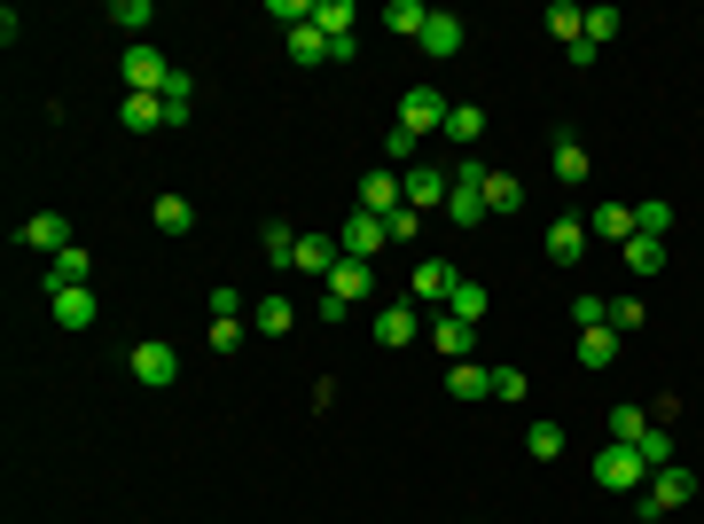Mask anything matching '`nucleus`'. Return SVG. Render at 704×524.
<instances>
[{
	"instance_id": "obj_1",
	"label": "nucleus",
	"mask_w": 704,
	"mask_h": 524,
	"mask_svg": "<svg viewBox=\"0 0 704 524\" xmlns=\"http://www.w3.org/2000/svg\"><path fill=\"white\" fill-rule=\"evenodd\" d=\"M447 220L455 227H486V164L478 157H455V181H447Z\"/></svg>"
},
{
	"instance_id": "obj_2",
	"label": "nucleus",
	"mask_w": 704,
	"mask_h": 524,
	"mask_svg": "<svg viewBox=\"0 0 704 524\" xmlns=\"http://www.w3.org/2000/svg\"><path fill=\"white\" fill-rule=\"evenodd\" d=\"M642 478H650L642 447H619V439H602V455H595V485H602V493H642Z\"/></svg>"
},
{
	"instance_id": "obj_3",
	"label": "nucleus",
	"mask_w": 704,
	"mask_h": 524,
	"mask_svg": "<svg viewBox=\"0 0 704 524\" xmlns=\"http://www.w3.org/2000/svg\"><path fill=\"white\" fill-rule=\"evenodd\" d=\"M447 110L455 103L438 95V86H407V95H399V133H415V141L423 133H447Z\"/></svg>"
},
{
	"instance_id": "obj_4",
	"label": "nucleus",
	"mask_w": 704,
	"mask_h": 524,
	"mask_svg": "<svg viewBox=\"0 0 704 524\" xmlns=\"http://www.w3.org/2000/svg\"><path fill=\"white\" fill-rule=\"evenodd\" d=\"M696 501V478L681 470V462H665V470H650V493H642V524H658L665 509H689Z\"/></svg>"
},
{
	"instance_id": "obj_5",
	"label": "nucleus",
	"mask_w": 704,
	"mask_h": 524,
	"mask_svg": "<svg viewBox=\"0 0 704 524\" xmlns=\"http://www.w3.org/2000/svg\"><path fill=\"white\" fill-rule=\"evenodd\" d=\"M126 368H134V376H141L149 392H164V384H181V353H172L164 336H141L134 353H126Z\"/></svg>"
},
{
	"instance_id": "obj_6",
	"label": "nucleus",
	"mask_w": 704,
	"mask_h": 524,
	"mask_svg": "<svg viewBox=\"0 0 704 524\" xmlns=\"http://www.w3.org/2000/svg\"><path fill=\"white\" fill-rule=\"evenodd\" d=\"M384 243H392V227H384L376 212H344V227H337V250H344V258H369V267H376Z\"/></svg>"
},
{
	"instance_id": "obj_7",
	"label": "nucleus",
	"mask_w": 704,
	"mask_h": 524,
	"mask_svg": "<svg viewBox=\"0 0 704 524\" xmlns=\"http://www.w3.org/2000/svg\"><path fill=\"white\" fill-rule=\"evenodd\" d=\"M462 40H470V24H462L455 9H430V24H423V40H415V47H423L430 63H455V55H462Z\"/></svg>"
},
{
	"instance_id": "obj_8",
	"label": "nucleus",
	"mask_w": 704,
	"mask_h": 524,
	"mask_svg": "<svg viewBox=\"0 0 704 524\" xmlns=\"http://www.w3.org/2000/svg\"><path fill=\"white\" fill-rule=\"evenodd\" d=\"M361 212H376V220H392V212H407V181L392 164H376V172H361Z\"/></svg>"
},
{
	"instance_id": "obj_9",
	"label": "nucleus",
	"mask_w": 704,
	"mask_h": 524,
	"mask_svg": "<svg viewBox=\"0 0 704 524\" xmlns=\"http://www.w3.org/2000/svg\"><path fill=\"white\" fill-rule=\"evenodd\" d=\"M118 71H126V86H134V95H164V78H172V63H164V55H157L149 40H134Z\"/></svg>"
},
{
	"instance_id": "obj_10",
	"label": "nucleus",
	"mask_w": 704,
	"mask_h": 524,
	"mask_svg": "<svg viewBox=\"0 0 704 524\" xmlns=\"http://www.w3.org/2000/svg\"><path fill=\"white\" fill-rule=\"evenodd\" d=\"M455 282H462L455 258H415V275H407V290H415V298H430V306H447V298H455Z\"/></svg>"
},
{
	"instance_id": "obj_11",
	"label": "nucleus",
	"mask_w": 704,
	"mask_h": 524,
	"mask_svg": "<svg viewBox=\"0 0 704 524\" xmlns=\"http://www.w3.org/2000/svg\"><path fill=\"white\" fill-rule=\"evenodd\" d=\"M399 181H407V204H415V212H447V181H455V172H438V164H407Z\"/></svg>"
},
{
	"instance_id": "obj_12",
	"label": "nucleus",
	"mask_w": 704,
	"mask_h": 524,
	"mask_svg": "<svg viewBox=\"0 0 704 524\" xmlns=\"http://www.w3.org/2000/svg\"><path fill=\"white\" fill-rule=\"evenodd\" d=\"M329 298H344V306L376 298V267H369V258H337V267H329Z\"/></svg>"
},
{
	"instance_id": "obj_13",
	"label": "nucleus",
	"mask_w": 704,
	"mask_h": 524,
	"mask_svg": "<svg viewBox=\"0 0 704 524\" xmlns=\"http://www.w3.org/2000/svg\"><path fill=\"white\" fill-rule=\"evenodd\" d=\"M86 275H95V258H86V243H71V250L47 258V275H40V282H47V298H55V290H86Z\"/></svg>"
},
{
	"instance_id": "obj_14",
	"label": "nucleus",
	"mask_w": 704,
	"mask_h": 524,
	"mask_svg": "<svg viewBox=\"0 0 704 524\" xmlns=\"http://www.w3.org/2000/svg\"><path fill=\"white\" fill-rule=\"evenodd\" d=\"M17 243H24V250H47V258H55V250H71V220H63V212H32V220L17 227Z\"/></svg>"
},
{
	"instance_id": "obj_15",
	"label": "nucleus",
	"mask_w": 704,
	"mask_h": 524,
	"mask_svg": "<svg viewBox=\"0 0 704 524\" xmlns=\"http://www.w3.org/2000/svg\"><path fill=\"white\" fill-rule=\"evenodd\" d=\"M587 243H595V235H587V220H572V212H564V220H548V258H556V267H579Z\"/></svg>"
},
{
	"instance_id": "obj_16",
	"label": "nucleus",
	"mask_w": 704,
	"mask_h": 524,
	"mask_svg": "<svg viewBox=\"0 0 704 524\" xmlns=\"http://www.w3.org/2000/svg\"><path fill=\"white\" fill-rule=\"evenodd\" d=\"M384 353H399V344H415V306L407 298H392V306H376V329H369Z\"/></svg>"
},
{
	"instance_id": "obj_17",
	"label": "nucleus",
	"mask_w": 704,
	"mask_h": 524,
	"mask_svg": "<svg viewBox=\"0 0 704 524\" xmlns=\"http://www.w3.org/2000/svg\"><path fill=\"white\" fill-rule=\"evenodd\" d=\"M47 313H55V329L86 336V329H95V290H55V298H47Z\"/></svg>"
},
{
	"instance_id": "obj_18",
	"label": "nucleus",
	"mask_w": 704,
	"mask_h": 524,
	"mask_svg": "<svg viewBox=\"0 0 704 524\" xmlns=\"http://www.w3.org/2000/svg\"><path fill=\"white\" fill-rule=\"evenodd\" d=\"M430 344H438V353H447V361H478V329L470 321H455V313H438V329H430Z\"/></svg>"
},
{
	"instance_id": "obj_19",
	"label": "nucleus",
	"mask_w": 704,
	"mask_h": 524,
	"mask_svg": "<svg viewBox=\"0 0 704 524\" xmlns=\"http://www.w3.org/2000/svg\"><path fill=\"white\" fill-rule=\"evenodd\" d=\"M587 235H595V243H619V250H627V243H634V204H595Z\"/></svg>"
},
{
	"instance_id": "obj_20",
	"label": "nucleus",
	"mask_w": 704,
	"mask_h": 524,
	"mask_svg": "<svg viewBox=\"0 0 704 524\" xmlns=\"http://www.w3.org/2000/svg\"><path fill=\"white\" fill-rule=\"evenodd\" d=\"M290 329H298V306H290V298L267 290V298L250 306V336H290Z\"/></svg>"
},
{
	"instance_id": "obj_21",
	"label": "nucleus",
	"mask_w": 704,
	"mask_h": 524,
	"mask_svg": "<svg viewBox=\"0 0 704 524\" xmlns=\"http://www.w3.org/2000/svg\"><path fill=\"white\" fill-rule=\"evenodd\" d=\"M548 149H556V157H548V164H556V181H564V189H579V181H587V172H595V157H587V149H579V133H556V141H548Z\"/></svg>"
},
{
	"instance_id": "obj_22",
	"label": "nucleus",
	"mask_w": 704,
	"mask_h": 524,
	"mask_svg": "<svg viewBox=\"0 0 704 524\" xmlns=\"http://www.w3.org/2000/svg\"><path fill=\"white\" fill-rule=\"evenodd\" d=\"M118 126H126V133H157V126H172V118H164V95H126V103H118Z\"/></svg>"
},
{
	"instance_id": "obj_23",
	"label": "nucleus",
	"mask_w": 704,
	"mask_h": 524,
	"mask_svg": "<svg viewBox=\"0 0 704 524\" xmlns=\"http://www.w3.org/2000/svg\"><path fill=\"white\" fill-rule=\"evenodd\" d=\"M447 392H455V399H493V368H478V361H447Z\"/></svg>"
},
{
	"instance_id": "obj_24",
	"label": "nucleus",
	"mask_w": 704,
	"mask_h": 524,
	"mask_svg": "<svg viewBox=\"0 0 704 524\" xmlns=\"http://www.w3.org/2000/svg\"><path fill=\"white\" fill-rule=\"evenodd\" d=\"M610 361H619V329H579V368H610Z\"/></svg>"
},
{
	"instance_id": "obj_25",
	"label": "nucleus",
	"mask_w": 704,
	"mask_h": 524,
	"mask_svg": "<svg viewBox=\"0 0 704 524\" xmlns=\"http://www.w3.org/2000/svg\"><path fill=\"white\" fill-rule=\"evenodd\" d=\"M541 24H548V40H556V47H579V40H587V9H572V0H556Z\"/></svg>"
},
{
	"instance_id": "obj_26",
	"label": "nucleus",
	"mask_w": 704,
	"mask_h": 524,
	"mask_svg": "<svg viewBox=\"0 0 704 524\" xmlns=\"http://www.w3.org/2000/svg\"><path fill=\"white\" fill-rule=\"evenodd\" d=\"M642 430H650V407H642V399H619V407H610V439H619V447H642Z\"/></svg>"
},
{
	"instance_id": "obj_27",
	"label": "nucleus",
	"mask_w": 704,
	"mask_h": 524,
	"mask_svg": "<svg viewBox=\"0 0 704 524\" xmlns=\"http://www.w3.org/2000/svg\"><path fill=\"white\" fill-rule=\"evenodd\" d=\"M447 141H455V149H478V141H486V110H478V103H455V110H447Z\"/></svg>"
},
{
	"instance_id": "obj_28",
	"label": "nucleus",
	"mask_w": 704,
	"mask_h": 524,
	"mask_svg": "<svg viewBox=\"0 0 704 524\" xmlns=\"http://www.w3.org/2000/svg\"><path fill=\"white\" fill-rule=\"evenodd\" d=\"M447 313H455V321H470V329H478V321H486V313H493V298H486V282H470V275H462V282H455V298H447Z\"/></svg>"
},
{
	"instance_id": "obj_29",
	"label": "nucleus",
	"mask_w": 704,
	"mask_h": 524,
	"mask_svg": "<svg viewBox=\"0 0 704 524\" xmlns=\"http://www.w3.org/2000/svg\"><path fill=\"white\" fill-rule=\"evenodd\" d=\"M337 258H344V250H337L329 235H298V275H321V282H329Z\"/></svg>"
},
{
	"instance_id": "obj_30",
	"label": "nucleus",
	"mask_w": 704,
	"mask_h": 524,
	"mask_svg": "<svg viewBox=\"0 0 704 524\" xmlns=\"http://www.w3.org/2000/svg\"><path fill=\"white\" fill-rule=\"evenodd\" d=\"M313 24H321L329 40H352V24H361V9H352V0H313Z\"/></svg>"
},
{
	"instance_id": "obj_31",
	"label": "nucleus",
	"mask_w": 704,
	"mask_h": 524,
	"mask_svg": "<svg viewBox=\"0 0 704 524\" xmlns=\"http://www.w3.org/2000/svg\"><path fill=\"white\" fill-rule=\"evenodd\" d=\"M149 220H157L164 235H189V227H196V204H189V196H157V204H149Z\"/></svg>"
},
{
	"instance_id": "obj_32",
	"label": "nucleus",
	"mask_w": 704,
	"mask_h": 524,
	"mask_svg": "<svg viewBox=\"0 0 704 524\" xmlns=\"http://www.w3.org/2000/svg\"><path fill=\"white\" fill-rule=\"evenodd\" d=\"M384 24H392V40H423L430 9H423V0H392V9H384Z\"/></svg>"
},
{
	"instance_id": "obj_33",
	"label": "nucleus",
	"mask_w": 704,
	"mask_h": 524,
	"mask_svg": "<svg viewBox=\"0 0 704 524\" xmlns=\"http://www.w3.org/2000/svg\"><path fill=\"white\" fill-rule=\"evenodd\" d=\"M486 212H524V181L516 172H486Z\"/></svg>"
},
{
	"instance_id": "obj_34",
	"label": "nucleus",
	"mask_w": 704,
	"mask_h": 524,
	"mask_svg": "<svg viewBox=\"0 0 704 524\" xmlns=\"http://www.w3.org/2000/svg\"><path fill=\"white\" fill-rule=\"evenodd\" d=\"M282 47H290V63H329V32H321V24H298Z\"/></svg>"
},
{
	"instance_id": "obj_35",
	"label": "nucleus",
	"mask_w": 704,
	"mask_h": 524,
	"mask_svg": "<svg viewBox=\"0 0 704 524\" xmlns=\"http://www.w3.org/2000/svg\"><path fill=\"white\" fill-rule=\"evenodd\" d=\"M634 235H658V243H665V235H673V204H665V196H642V204H634Z\"/></svg>"
},
{
	"instance_id": "obj_36",
	"label": "nucleus",
	"mask_w": 704,
	"mask_h": 524,
	"mask_svg": "<svg viewBox=\"0 0 704 524\" xmlns=\"http://www.w3.org/2000/svg\"><path fill=\"white\" fill-rule=\"evenodd\" d=\"M110 24H118V32H134V40H149V24H157V17H149V0H110Z\"/></svg>"
},
{
	"instance_id": "obj_37",
	"label": "nucleus",
	"mask_w": 704,
	"mask_h": 524,
	"mask_svg": "<svg viewBox=\"0 0 704 524\" xmlns=\"http://www.w3.org/2000/svg\"><path fill=\"white\" fill-rule=\"evenodd\" d=\"M258 243H267V267H298V235H290L282 220H267V235H258Z\"/></svg>"
},
{
	"instance_id": "obj_38",
	"label": "nucleus",
	"mask_w": 704,
	"mask_h": 524,
	"mask_svg": "<svg viewBox=\"0 0 704 524\" xmlns=\"http://www.w3.org/2000/svg\"><path fill=\"white\" fill-rule=\"evenodd\" d=\"M658 267H665V243L658 235H634L627 243V275H658Z\"/></svg>"
},
{
	"instance_id": "obj_39",
	"label": "nucleus",
	"mask_w": 704,
	"mask_h": 524,
	"mask_svg": "<svg viewBox=\"0 0 704 524\" xmlns=\"http://www.w3.org/2000/svg\"><path fill=\"white\" fill-rule=\"evenodd\" d=\"M619 32H627V17H619V9H587V40H595V47H610Z\"/></svg>"
},
{
	"instance_id": "obj_40",
	"label": "nucleus",
	"mask_w": 704,
	"mask_h": 524,
	"mask_svg": "<svg viewBox=\"0 0 704 524\" xmlns=\"http://www.w3.org/2000/svg\"><path fill=\"white\" fill-rule=\"evenodd\" d=\"M642 462H650V470H665V462H673V430H665V423H650V430H642Z\"/></svg>"
},
{
	"instance_id": "obj_41",
	"label": "nucleus",
	"mask_w": 704,
	"mask_h": 524,
	"mask_svg": "<svg viewBox=\"0 0 704 524\" xmlns=\"http://www.w3.org/2000/svg\"><path fill=\"white\" fill-rule=\"evenodd\" d=\"M524 447H533L541 462H548V455H564V423H533V430H524Z\"/></svg>"
},
{
	"instance_id": "obj_42",
	"label": "nucleus",
	"mask_w": 704,
	"mask_h": 524,
	"mask_svg": "<svg viewBox=\"0 0 704 524\" xmlns=\"http://www.w3.org/2000/svg\"><path fill=\"white\" fill-rule=\"evenodd\" d=\"M572 321H579V329H602V321H610V298L579 290V298H572Z\"/></svg>"
},
{
	"instance_id": "obj_43",
	"label": "nucleus",
	"mask_w": 704,
	"mask_h": 524,
	"mask_svg": "<svg viewBox=\"0 0 704 524\" xmlns=\"http://www.w3.org/2000/svg\"><path fill=\"white\" fill-rule=\"evenodd\" d=\"M243 336H250V321H212V329H204V344H212V353H235Z\"/></svg>"
},
{
	"instance_id": "obj_44",
	"label": "nucleus",
	"mask_w": 704,
	"mask_h": 524,
	"mask_svg": "<svg viewBox=\"0 0 704 524\" xmlns=\"http://www.w3.org/2000/svg\"><path fill=\"white\" fill-rule=\"evenodd\" d=\"M610 329H619V336L642 329V298H610Z\"/></svg>"
},
{
	"instance_id": "obj_45",
	"label": "nucleus",
	"mask_w": 704,
	"mask_h": 524,
	"mask_svg": "<svg viewBox=\"0 0 704 524\" xmlns=\"http://www.w3.org/2000/svg\"><path fill=\"white\" fill-rule=\"evenodd\" d=\"M533 384H524V368H493V399H524Z\"/></svg>"
},
{
	"instance_id": "obj_46",
	"label": "nucleus",
	"mask_w": 704,
	"mask_h": 524,
	"mask_svg": "<svg viewBox=\"0 0 704 524\" xmlns=\"http://www.w3.org/2000/svg\"><path fill=\"white\" fill-rule=\"evenodd\" d=\"M212 321H250V313H243V298H235V290H227V282H220V290H212Z\"/></svg>"
},
{
	"instance_id": "obj_47",
	"label": "nucleus",
	"mask_w": 704,
	"mask_h": 524,
	"mask_svg": "<svg viewBox=\"0 0 704 524\" xmlns=\"http://www.w3.org/2000/svg\"><path fill=\"white\" fill-rule=\"evenodd\" d=\"M384 227H392V243H415V227H423V212H415V204H407V212H392V220H384Z\"/></svg>"
}]
</instances>
